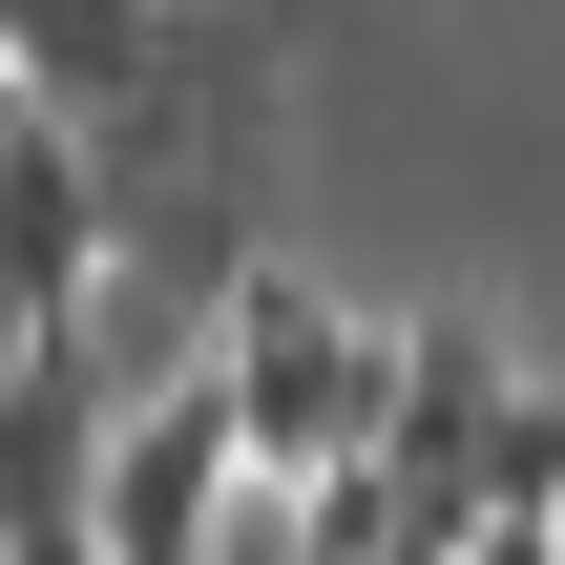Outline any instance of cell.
Here are the masks:
<instances>
[{
  "instance_id": "obj_1",
  "label": "cell",
  "mask_w": 565,
  "mask_h": 565,
  "mask_svg": "<svg viewBox=\"0 0 565 565\" xmlns=\"http://www.w3.org/2000/svg\"><path fill=\"white\" fill-rule=\"evenodd\" d=\"M210 377L252 419V482L315 503L335 461H398V398H419V315H356L315 273H231L210 294Z\"/></svg>"
},
{
  "instance_id": "obj_2",
  "label": "cell",
  "mask_w": 565,
  "mask_h": 565,
  "mask_svg": "<svg viewBox=\"0 0 565 565\" xmlns=\"http://www.w3.org/2000/svg\"><path fill=\"white\" fill-rule=\"evenodd\" d=\"M231 503H273L231 377H210V356H189V377H126V398H105V482H84L105 565H231Z\"/></svg>"
},
{
  "instance_id": "obj_3",
  "label": "cell",
  "mask_w": 565,
  "mask_h": 565,
  "mask_svg": "<svg viewBox=\"0 0 565 565\" xmlns=\"http://www.w3.org/2000/svg\"><path fill=\"white\" fill-rule=\"evenodd\" d=\"M105 231H126V210H105V147L42 126V147L0 168V335H21V356H84V335H105Z\"/></svg>"
},
{
  "instance_id": "obj_4",
  "label": "cell",
  "mask_w": 565,
  "mask_h": 565,
  "mask_svg": "<svg viewBox=\"0 0 565 565\" xmlns=\"http://www.w3.org/2000/svg\"><path fill=\"white\" fill-rule=\"evenodd\" d=\"M0 63H21V105H42V126L126 147V126L168 105V0H0Z\"/></svg>"
},
{
  "instance_id": "obj_5",
  "label": "cell",
  "mask_w": 565,
  "mask_h": 565,
  "mask_svg": "<svg viewBox=\"0 0 565 565\" xmlns=\"http://www.w3.org/2000/svg\"><path fill=\"white\" fill-rule=\"evenodd\" d=\"M21 147H42V105H21V63H0V168H21Z\"/></svg>"
},
{
  "instance_id": "obj_6",
  "label": "cell",
  "mask_w": 565,
  "mask_h": 565,
  "mask_svg": "<svg viewBox=\"0 0 565 565\" xmlns=\"http://www.w3.org/2000/svg\"><path fill=\"white\" fill-rule=\"evenodd\" d=\"M0 377H21V335H0Z\"/></svg>"
}]
</instances>
